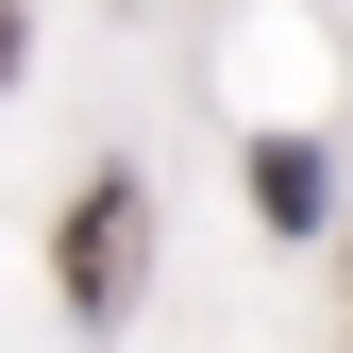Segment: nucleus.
<instances>
[{"mask_svg":"<svg viewBox=\"0 0 353 353\" xmlns=\"http://www.w3.org/2000/svg\"><path fill=\"white\" fill-rule=\"evenodd\" d=\"M252 219H270V236H320V219H336L320 135H252Z\"/></svg>","mask_w":353,"mask_h":353,"instance_id":"2","label":"nucleus"},{"mask_svg":"<svg viewBox=\"0 0 353 353\" xmlns=\"http://www.w3.org/2000/svg\"><path fill=\"white\" fill-rule=\"evenodd\" d=\"M135 236H152V202H135V185H84V219H68V320H84V336L135 303Z\"/></svg>","mask_w":353,"mask_h":353,"instance_id":"1","label":"nucleus"},{"mask_svg":"<svg viewBox=\"0 0 353 353\" xmlns=\"http://www.w3.org/2000/svg\"><path fill=\"white\" fill-rule=\"evenodd\" d=\"M0 68H17V17H0Z\"/></svg>","mask_w":353,"mask_h":353,"instance_id":"3","label":"nucleus"}]
</instances>
